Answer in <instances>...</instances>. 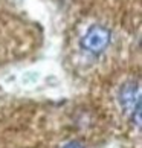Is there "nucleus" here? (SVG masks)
Masks as SVG:
<instances>
[{"label": "nucleus", "mask_w": 142, "mask_h": 148, "mask_svg": "<svg viewBox=\"0 0 142 148\" xmlns=\"http://www.w3.org/2000/svg\"><path fill=\"white\" fill-rule=\"evenodd\" d=\"M112 41V34L106 26L101 25H93L92 28L86 32V35L81 40V47L84 51L93 53V55H99L104 52L107 46Z\"/></svg>", "instance_id": "nucleus-1"}, {"label": "nucleus", "mask_w": 142, "mask_h": 148, "mask_svg": "<svg viewBox=\"0 0 142 148\" xmlns=\"http://www.w3.org/2000/svg\"><path fill=\"white\" fill-rule=\"evenodd\" d=\"M119 99H121V106L125 108L127 112H133L136 107L141 104V92L139 87L134 83H128L122 87L121 95H119Z\"/></svg>", "instance_id": "nucleus-2"}, {"label": "nucleus", "mask_w": 142, "mask_h": 148, "mask_svg": "<svg viewBox=\"0 0 142 148\" xmlns=\"http://www.w3.org/2000/svg\"><path fill=\"white\" fill-rule=\"evenodd\" d=\"M64 148H83V145L78 144V142H70V144H67Z\"/></svg>", "instance_id": "nucleus-3"}]
</instances>
